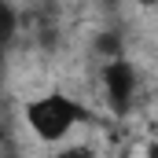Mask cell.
<instances>
[{"mask_svg":"<svg viewBox=\"0 0 158 158\" xmlns=\"http://www.w3.org/2000/svg\"><path fill=\"white\" fill-rule=\"evenodd\" d=\"M22 114H26V125L33 129V136L44 143H59L63 136H70V129H77L88 118V110L66 92H48V96L30 99Z\"/></svg>","mask_w":158,"mask_h":158,"instance_id":"1","label":"cell"},{"mask_svg":"<svg viewBox=\"0 0 158 158\" xmlns=\"http://www.w3.org/2000/svg\"><path fill=\"white\" fill-rule=\"evenodd\" d=\"M103 88H107V103H110V110L114 114H129V107H132V96H136V70H132V63L129 59H110L107 66H103Z\"/></svg>","mask_w":158,"mask_h":158,"instance_id":"2","label":"cell"},{"mask_svg":"<svg viewBox=\"0 0 158 158\" xmlns=\"http://www.w3.org/2000/svg\"><path fill=\"white\" fill-rule=\"evenodd\" d=\"M15 33H19V11L11 0H0V52H11Z\"/></svg>","mask_w":158,"mask_h":158,"instance_id":"3","label":"cell"},{"mask_svg":"<svg viewBox=\"0 0 158 158\" xmlns=\"http://www.w3.org/2000/svg\"><path fill=\"white\" fill-rule=\"evenodd\" d=\"M52 158H96V155H92V147H85V143H70V147L55 151Z\"/></svg>","mask_w":158,"mask_h":158,"instance_id":"4","label":"cell"},{"mask_svg":"<svg viewBox=\"0 0 158 158\" xmlns=\"http://www.w3.org/2000/svg\"><path fill=\"white\" fill-rule=\"evenodd\" d=\"M4 63H7V52H0V81H4Z\"/></svg>","mask_w":158,"mask_h":158,"instance_id":"5","label":"cell"},{"mask_svg":"<svg viewBox=\"0 0 158 158\" xmlns=\"http://www.w3.org/2000/svg\"><path fill=\"white\" fill-rule=\"evenodd\" d=\"M147 158H158V143H151V147H147Z\"/></svg>","mask_w":158,"mask_h":158,"instance_id":"6","label":"cell"},{"mask_svg":"<svg viewBox=\"0 0 158 158\" xmlns=\"http://www.w3.org/2000/svg\"><path fill=\"white\" fill-rule=\"evenodd\" d=\"M4 158H15V155H4Z\"/></svg>","mask_w":158,"mask_h":158,"instance_id":"7","label":"cell"}]
</instances>
